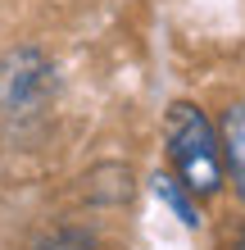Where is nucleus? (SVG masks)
I'll return each instance as SVG.
<instances>
[{"mask_svg": "<svg viewBox=\"0 0 245 250\" xmlns=\"http://www.w3.org/2000/svg\"><path fill=\"white\" fill-rule=\"evenodd\" d=\"M164 150L168 168L195 200H213L227 187V159L218 123L209 119L195 100H172L164 114Z\"/></svg>", "mask_w": 245, "mask_h": 250, "instance_id": "1", "label": "nucleus"}, {"mask_svg": "<svg viewBox=\"0 0 245 250\" xmlns=\"http://www.w3.org/2000/svg\"><path fill=\"white\" fill-rule=\"evenodd\" d=\"M55 91H59V78L46 50L19 46L0 60V114L5 119H41Z\"/></svg>", "mask_w": 245, "mask_h": 250, "instance_id": "2", "label": "nucleus"}, {"mask_svg": "<svg viewBox=\"0 0 245 250\" xmlns=\"http://www.w3.org/2000/svg\"><path fill=\"white\" fill-rule=\"evenodd\" d=\"M218 137H223V159H227V182H232V178L245 173V100L223 109Z\"/></svg>", "mask_w": 245, "mask_h": 250, "instance_id": "3", "label": "nucleus"}, {"mask_svg": "<svg viewBox=\"0 0 245 250\" xmlns=\"http://www.w3.org/2000/svg\"><path fill=\"white\" fill-rule=\"evenodd\" d=\"M150 191H154V196H159L168 209L182 218V228H191V232L200 228V200H195L177 178H172V173H154V178H150Z\"/></svg>", "mask_w": 245, "mask_h": 250, "instance_id": "4", "label": "nucleus"}, {"mask_svg": "<svg viewBox=\"0 0 245 250\" xmlns=\"http://www.w3.org/2000/svg\"><path fill=\"white\" fill-rule=\"evenodd\" d=\"M37 250H95V237L82 228H55L37 241Z\"/></svg>", "mask_w": 245, "mask_h": 250, "instance_id": "5", "label": "nucleus"}, {"mask_svg": "<svg viewBox=\"0 0 245 250\" xmlns=\"http://www.w3.org/2000/svg\"><path fill=\"white\" fill-rule=\"evenodd\" d=\"M232 187H236V196H241V205H245V173H241V178H232Z\"/></svg>", "mask_w": 245, "mask_h": 250, "instance_id": "6", "label": "nucleus"}, {"mask_svg": "<svg viewBox=\"0 0 245 250\" xmlns=\"http://www.w3.org/2000/svg\"><path fill=\"white\" fill-rule=\"evenodd\" d=\"M236 250H245V237H241V241H236Z\"/></svg>", "mask_w": 245, "mask_h": 250, "instance_id": "7", "label": "nucleus"}]
</instances>
